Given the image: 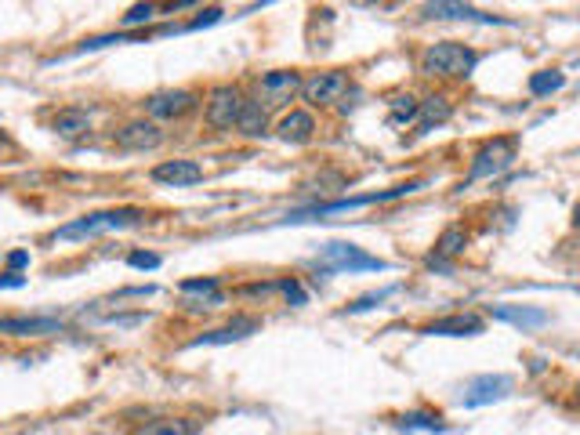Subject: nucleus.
I'll list each match as a JSON object with an SVG mask.
<instances>
[{"label": "nucleus", "mask_w": 580, "mask_h": 435, "mask_svg": "<svg viewBox=\"0 0 580 435\" xmlns=\"http://www.w3.org/2000/svg\"><path fill=\"white\" fill-rule=\"evenodd\" d=\"M479 66V55L457 40H439L421 55V73L425 76H446V80H465Z\"/></svg>", "instance_id": "nucleus-1"}, {"label": "nucleus", "mask_w": 580, "mask_h": 435, "mask_svg": "<svg viewBox=\"0 0 580 435\" xmlns=\"http://www.w3.org/2000/svg\"><path fill=\"white\" fill-rule=\"evenodd\" d=\"M320 269L323 273H385L388 261L367 254L363 247L355 243H345V240H334L320 250Z\"/></svg>", "instance_id": "nucleus-2"}, {"label": "nucleus", "mask_w": 580, "mask_h": 435, "mask_svg": "<svg viewBox=\"0 0 580 435\" xmlns=\"http://www.w3.org/2000/svg\"><path fill=\"white\" fill-rule=\"evenodd\" d=\"M142 222V210L135 207H123V210H99V214H87L73 225H62L55 236L59 240H80V236H95L106 229H123V225H139Z\"/></svg>", "instance_id": "nucleus-3"}, {"label": "nucleus", "mask_w": 580, "mask_h": 435, "mask_svg": "<svg viewBox=\"0 0 580 435\" xmlns=\"http://www.w3.org/2000/svg\"><path fill=\"white\" fill-rule=\"evenodd\" d=\"M301 73L294 69H276V73H265L258 80V102L265 109H283L294 102V95H301Z\"/></svg>", "instance_id": "nucleus-4"}, {"label": "nucleus", "mask_w": 580, "mask_h": 435, "mask_svg": "<svg viewBox=\"0 0 580 435\" xmlns=\"http://www.w3.org/2000/svg\"><path fill=\"white\" fill-rule=\"evenodd\" d=\"M421 182H407V186H395V189H385V193H367V196H352V200H338V203H327V207H312V210H294L287 222H308V218H327V214H341V210H355V207H370V203H385V200H395V196H407V193H417Z\"/></svg>", "instance_id": "nucleus-5"}, {"label": "nucleus", "mask_w": 580, "mask_h": 435, "mask_svg": "<svg viewBox=\"0 0 580 435\" xmlns=\"http://www.w3.org/2000/svg\"><path fill=\"white\" fill-rule=\"evenodd\" d=\"M515 160V138H494L486 142L475 156H472V170H468V182H479V178H494V174L508 170Z\"/></svg>", "instance_id": "nucleus-6"}, {"label": "nucleus", "mask_w": 580, "mask_h": 435, "mask_svg": "<svg viewBox=\"0 0 580 435\" xmlns=\"http://www.w3.org/2000/svg\"><path fill=\"white\" fill-rule=\"evenodd\" d=\"M243 102H247V99L236 91L233 83H221V87H214L211 99H207V123H211L214 130H233V127L240 123Z\"/></svg>", "instance_id": "nucleus-7"}, {"label": "nucleus", "mask_w": 580, "mask_h": 435, "mask_svg": "<svg viewBox=\"0 0 580 435\" xmlns=\"http://www.w3.org/2000/svg\"><path fill=\"white\" fill-rule=\"evenodd\" d=\"M345 91H348V73L345 69H327V73H316L312 80L301 83V95L312 106H334V102L345 99Z\"/></svg>", "instance_id": "nucleus-8"}, {"label": "nucleus", "mask_w": 580, "mask_h": 435, "mask_svg": "<svg viewBox=\"0 0 580 435\" xmlns=\"http://www.w3.org/2000/svg\"><path fill=\"white\" fill-rule=\"evenodd\" d=\"M120 149L127 153H146V149H156L163 142V130L153 123V120H131L116 130V138H113Z\"/></svg>", "instance_id": "nucleus-9"}, {"label": "nucleus", "mask_w": 580, "mask_h": 435, "mask_svg": "<svg viewBox=\"0 0 580 435\" xmlns=\"http://www.w3.org/2000/svg\"><path fill=\"white\" fill-rule=\"evenodd\" d=\"M512 392V377L505 374H482V377H472L465 384V407H486V403H497Z\"/></svg>", "instance_id": "nucleus-10"}, {"label": "nucleus", "mask_w": 580, "mask_h": 435, "mask_svg": "<svg viewBox=\"0 0 580 435\" xmlns=\"http://www.w3.org/2000/svg\"><path fill=\"white\" fill-rule=\"evenodd\" d=\"M193 106H196L193 91H156L146 99V109L153 120H178V116L193 113Z\"/></svg>", "instance_id": "nucleus-11"}, {"label": "nucleus", "mask_w": 580, "mask_h": 435, "mask_svg": "<svg viewBox=\"0 0 580 435\" xmlns=\"http://www.w3.org/2000/svg\"><path fill=\"white\" fill-rule=\"evenodd\" d=\"M153 178L163 186H196L203 182V167L196 160H167L153 167Z\"/></svg>", "instance_id": "nucleus-12"}, {"label": "nucleus", "mask_w": 580, "mask_h": 435, "mask_svg": "<svg viewBox=\"0 0 580 435\" xmlns=\"http://www.w3.org/2000/svg\"><path fill=\"white\" fill-rule=\"evenodd\" d=\"M62 323L52 316H0V334L15 337H36V334H55Z\"/></svg>", "instance_id": "nucleus-13"}, {"label": "nucleus", "mask_w": 580, "mask_h": 435, "mask_svg": "<svg viewBox=\"0 0 580 435\" xmlns=\"http://www.w3.org/2000/svg\"><path fill=\"white\" fill-rule=\"evenodd\" d=\"M482 320L479 316H446V320H435V323H428L421 334H428V337H472V334H482Z\"/></svg>", "instance_id": "nucleus-14"}, {"label": "nucleus", "mask_w": 580, "mask_h": 435, "mask_svg": "<svg viewBox=\"0 0 580 435\" xmlns=\"http://www.w3.org/2000/svg\"><path fill=\"white\" fill-rule=\"evenodd\" d=\"M280 138L283 142H290V146H305V142H312V130H316V120H312V113H305V109H294V113H287L283 120H280Z\"/></svg>", "instance_id": "nucleus-15"}, {"label": "nucleus", "mask_w": 580, "mask_h": 435, "mask_svg": "<svg viewBox=\"0 0 580 435\" xmlns=\"http://www.w3.org/2000/svg\"><path fill=\"white\" fill-rule=\"evenodd\" d=\"M421 12H425V19H468V22H501V26H508V19L486 15V12L468 8V4H425Z\"/></svg>", "instance_id": "nucleus-16"}, {"label": "nucleus", "mask_w": 580, "mask_h": 435, "mask_svg": "<svg viewBox=\"0 0 580 435\" xmlns=\"http://www.w3.org/2000/svg\"><path fill=\"white\" fill-rule=\"evenodd\" d=\"M258 327H261V323H258L254 316H240V320H233L229 327H218V330H211V334L196 337V344H229V341H240V337L254 334Z\"/></svg>", "instance_id": "nucleus-17"}, {"label": "nucleus", "mask_w": 580, "mask_h": 435, "mask_svg": "<svg viewBox=\"0 0 580 435\" xmlns=\"http://www.w3.org/2000/svg\"><path fill=\"white\" fill-rule=\"evenodd\" d=\"M465 243H468V229L465 225H450L439 240H435V254L428 257V265L435 269V265H442V257H457L461 250H465Z\"/></svg>", "instance_id": "nucleus-18"}, {"label": "nucleus", "mask_w": 580, "mask_h": 435, "mask_svg": "<svg viewBox=\"0 0 580 435\" xmlns=\"http://www.w3.org/2000/svg\"><path fill=\"white\" fill-rule=\"evenodd\" d=\"M182 294L186 297H200L189 312H200V309H214V304H221V290H218V280H182Z\"/></svg>", "instance_id": "nucleus-19"}, {"label": "nucleus", "mask_w": 580, "mask_h": 435, "mask_svg": "<svg viewBox=\"0 0 580 435\" xmlns=\"http://www.w3.org/2000/svg\"><path fill=\"white\" fill-rule=\"evenodd\" d=\"M494 316H497V320H505V323L526 327V330H533V327H544V323H548V312H544V309H519V304H497Z\"/></svg>", "instance_id": "nucleus-20"}, {"label": "nucleus", "mask_w": 580, "mask_h": 435, "mask_svg": "<svg viewBox=\"0 0 580 435\" xmlns=\"http://www.w3.org/2000/svg\"><path fill=\"white\" fill-rule=\"evenodd\" d=\"M240 135L247 138H261L265 130H269V109H265L261 102H243V113H240Z\"/></svg>", "instance_id": "nucleus-21"}, {"label": "nucleus", "mask_w": 580, "mask_h": 435, "mask_svg": "<svg viewBox=\"0 0 580 435\" xmlns=\"http://www.w3.org/2000/svg\"><path fill=\"white\" fill-rule=\"evenodd\" d=\"M55 130H59L62 138H80V135H87V130H91V120H87L83 109H62L55 116Z\"/></svg>", "instance_id": "nucleus-22"}, {"label": "nucleus", "mask_w": 580, "mask_h": 435, "mask_svg": "<svg viewBox=\"0 0 580 435\" xmlns=\"http://www.w3.org/2000/svg\"><path fill=\"white\" fill-rule=\"evenodd\" d=\"M450 113H454L450 102H446L442 95H432L428 102H421V116H417L421 120V130H432L435 123H446V120H450Z\"/></svg>", "instance_id": "nucleus-23"}, {"label": "nucleus", "mask_w": 580, "mask_h": 435, "mask_svg": "<svg viewBox=\"0 0 580 435\" xmlns=\"http://www.w3.org/2000/svg\"><path fill=\"white\" fill-rule=\"evenodd\" d=\"M135 435H193V424L178 421V417H160V421H149V424L135 428Z\"/></svg>", "instance_id": "nucleus-24"}, {"label": "nucleus", "mask_w": 580, "mask_h": 435, "mask_svg": "<svg viewBox=\"0 0 580 435\" xmlns=\"http://www.w3.org/2000/svg\"><path fill=\"white\" fill-rule=\"evenodd\" d=\"M562 83H566V73H559V69L533 73L529 76V95H552V91H559Z\"/></svg>", "instance_id": "nucleus-25"}, {"label": "nucleus", "mask_w": 580, "mask_h": 435, "mask_svg": "<svg viewBox=\"0 0 580 435\" xmlns=\"http://www.w3.org/2000/svg\"><path fill=\"white\" fill-rule=\"evenodd\" d=\"M421 116V102L414 95H399L392 99V123H414Z\"/></svg>", "instance_id": "nucleus-26"}, {"label": "nucleus", "mask_w": 580, "mask_h": 435, "mask_svg": "<svg viewBox=\"0 0 580 435\" xmlns=\"http://www.w3.org/2000/svg\"><path fill=\"white\" fill-rule=\"evenodd\" d=\"M399 428H428V431H442V417L439 414H407L399 417Z\"/></svg>", "instance_id": "nucleus-27"}, {"label": "nucleus", "mask_w": 580, "mask_h": 435, "mask_svg": "<svg viewBox=\"0 0 580 435\" xmlns=\"http://www.w3.org/2000/svg\"><path fill=\"white\" fill-rule=\"evenodd\" d=\"M127 265L131 269H156L160 265V254H149V250H135L127 257Z\"/></svg>", "instance_id": "nucleus-28"}, {"label": "nucleus", "mask_w": 580, "mask_h": 435, "mask_svg": "<svg viewBox=\"0 0 580 435\" xmlns=\"http://www.w3.org/2000/svg\"><path fill=\"white\" fill-rule=\"evenodd\" d=\"M156 15V8L153 4H135V8H131L127 15H123V26H139V22H149Z\"/></svg>", "instance_id": "nucleus-29"}, {"label": "nucleus", "mask_w": 580, "mask_h": 435, "mask_svg": "<svg viewBox=\"0 0 580 435\" xmlns=\"http://www.w3.org/2000/svg\"><path fill=\"white\" fill-rule=\"evenodd\" d=\"M395 287H385V290H377V294H367V297H360L355 304H348V312H363V309H370V304H377V301H385L388 294H392Z\"/></svg>", "instance_id": "nucleus-30"}, {"label": "nucleus", "mask_w": 580, "mask_h": 435, "mask_svg": "<svg viewBox=\"0 0 580 435\" xmlns=\"http://www.w3.org/2000/svg\"><path fill=\"white\" fill-rule=\"evenodd\" d=\"M8 265H12V269L29 265V254H26V250H12V254H8Z\"/></svg>", "instance_id": "nucleus-31"}, {"label": "nucleus", "mask_w": 580, "mask_h": 435, "mask_svg": "<svg viewBox=\"0 0 580 435\" xmlns=\"http://www.w3.org/2000/svg\"><path fill=\"white\" fill-rule=\"evenodd\" d=\"M0 287H22V276H15V273H4V276H0Z\"/></svg>", "instance_id": "nucleus-32"}, {"label": "nucleus", "mask_w": 580, "mask_h": 435, "mask_svg": "<svg viewBox=\"0 0 580 435\" xmlns=\"http://www.w3.org/2000/svg\"><path fill=\"white\" fill-rule=\"evenodd\" d=\"M573 225L580 229V203H576V210H573Z\"/></svg>", "instance_id": "nucleus-33"}, {"label": "nucleus", "mask_w": 580, "mask_h": 435, "mask_svg": "<svg viewBox=\"0 0 580 435\" xmlns=\"http://www.w3.org/2000/svg\"><path fill=\"white\" fill-rule=\"evenodd\" d=\"M576 392H580V388H576Z\"/></svg>", "instance_id": "nucleus-34"}]
</instances>
